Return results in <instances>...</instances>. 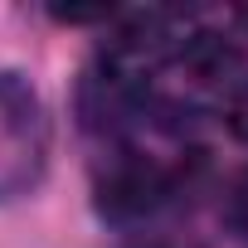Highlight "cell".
Returning a JSON list of instances; mask_svg holds the SVG:
<instances>
[{
	"instance_id": "5b68a950",
	"label": "cell",
	"mask_w": 248,
	"mask_h": 248,
	"mask_svg": "<svg viewBox=\"0 0 248 248\" xmlns=\"http://www.w3.org/2000/svg\"><path fill=\"white\" fill-rule=\"evenodd\" d=\"M224 117H229V132L248 146V78H238V83L229 88V112H224Z\"/></svg>"
},
{
	"instance_id": "7a4b0ae2",
	"label": "cell",
	"mask_w": 248,
	"mask_h": 248,
	"mask_svg": "<svg viewBox=\"0 0 248 248\" xmlns=\"http://www.w3.org/2000/svg\"><path fill=\"white\" fill-rule=\"evenodd\" d=\"M185 44V25L170 10H137L102 44V83L112 93H137L151 73H161Z\"/></svg>"
},
{
	"instance_id": "52a82bcc",
	"label": "cell",
	"mask_w": 248,
	"mask_h": 248,
	"mask_svg": "<svg viewBox=\"0 0 248 248\" xmlns=\"http://www.w3.org/2000/svg\"><path fill=\"white\" fill-rule=\"evenodd\" d=\"M238 20H243V25H248V10H238Z\"/></svg>"
},
{
	"instance_id": "6da1fadb",
	"label": "cell",
	"mask_w": 248,
	"mask_h": 248,
	"mask_svg": "<svg viewBox=\"0 0 248 248\" xmlns=\"http://www.w3.org/2000/svg\"><path fill=\"white\" fill-rule=\"evenodd\" d=\"M49 156V122L39 93L20 73H0V200L30 195L44 175Z\"/></svg>"
},
{
	"instance_id": "8992f818",
	"label": "cell",
	"mask_w": 248,
	"mask_h": 248,
	"mask_svg": "<svg viewBox=\"0 0 248 248\" xmlns=\"http://www.w3.org/2000/svg\"><path fill=\"white\" fill-rule=\"evenodd\" d=\"M233 214H238V224L248 229V180H238V190H233Z\"/></svg>"
},
{
	"instance_id": "3957f363",
	"label": "cell",
	"mask_w": 248,
	"mask_h": 248,
	"mask_svg": "<svg viewBox=\"0 0 248 248\" xmlns=\"http://www.w3.org/2000/svg\"><path fill=\"white\" fill-rule=\"evenodd\" d=\"M170 195V175L166 166H156L151 156H117L102 175H97V209L107 219H146L151 209H161Z\"/></svg>"
},
{
	"instance_id": "277c9868",
	"label": "cell",
	"mask_w": 248,
	"mask_h": 248,
	"mask_svg": "<svg viewBox=\"0 0 248 248\" xmlns=\"http://www.w3.org/2000/svg\"><path fill=\"white\" fill-rule=\"evenodd\" d=\"M190 73H195V83H209V88H233L238 83V73H243V49H233L224 34H214V30H195V34H185V44H180V54H175Z\"/></svg>"
}]
</instances>
